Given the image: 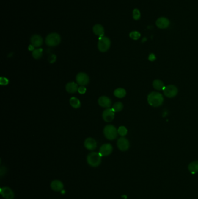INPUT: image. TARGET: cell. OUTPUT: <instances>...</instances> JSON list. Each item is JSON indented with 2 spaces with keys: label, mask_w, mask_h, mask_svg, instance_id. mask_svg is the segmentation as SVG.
I'll return each mask as SVG.
<instances>
[{
  "label": "cell",
  "mask_w": 198,
  "mask_h": 199,
  "mask_svg": "<svg viewBox=\"0 0 198 199\" xmlns=\"http://www.w3.org/2000/svg\"><path fill=\"white\" fill-rule=\"evenodd\" d=\"M164 98L162 94L158 92H152L148 96L149 104L154 107H158L162 105Z\"/></svg>",
  "instance_id": "6da1fadb"
},
{
  "label": "cell",
  "mask_w": 198,
  "mask_h": 199,
  "mask_svg": "<svg viewBox=\"0 0 198 199\" xmlns=\"http://www.w3.org/2000/svg\"><path fill=\"white\" fill-rule=\"evenodd\" d=\"M102 160V156L99 153L92 152L87 156V163L92 167L99 166Z\"/></svg>",
  "instance_id": "7a4b0ae2"
},
{
  "label": "cell",
  "mask_w": 198,
  "mask_h": 199,
  "mask_svg": "<svg viewBox=\"0 0 198 199\" xmlns=\"http://www.w3.org/2000/svg\"><path fill=\"white\" fill-rule=\"evenodd\" d=\"M103 134L105 137L110 140L115 139L117 137V130L112 125H108L103 129Z\"/></svg>",
  "instance_id": "3957f363"
},
{
  "label": "cell",
  "mask_w": 198,
  "mask_h": 199,
  "mask_svg": "<svg viewBox=\"0 0 198 199\" xmlns=\"http://www.w3.org/2000/svg\"><path fill=\"white\" fill-rule=\"evenodd\" d=\"M61 41V38L59 34L52 33L49 34L45 39V43L48 46L55 47L58 46Z\"/></svg>",
  "instance_id": "277c9868"
},
{
  "label": "cell",
  "mask_w": 198,
  "mask_h": 199,
  "mask_svg": "<svg viewBox=\"0 0 198 199\" xmlns=\"http://www.w3.org/2000/svg\"><path fill=\"white\" fill-rule=\"evenodd\" d=\"M111 40L107 37H100L99 38V41L98 43V50L102 52H106L111 47Z\"/></svg>",
  "instance_id": "5b68a950"
},
{
  "label": "cell",
  "mask_w": 198,
  "mask_h": 199,
  "mask_svg": "<svg viewBox=\"0 0 198 199\" xmlns=\"http://www.w3.org/2000/svg\"><path fill=\"white\" fill-rule=\"evenodd\" d=\"M178 91L177 88L174 85L167 86L163 90L164 94L169 98H173L175 97L177 94Z\"/></svg>",
  "instance_id": "8992f818"
},
{
  "label": "cell",
  "mask_w": 198,
  "mask_h": 199,
  "mask_svg": "<svg viewBox=\"0 0 198 199\" xmlns=\"http://www.w3.org/2000/svg\"><path fill=\"white\" fill-rule=\"evenodd\" d=\"M76 82L78 85H79L80 86H83L87 85L89 81L88 76L86 74L83 73V72H80L76 76Z\"/></svg>",
  "instance_id": "52a82bcc"
},
{
  "label": "cell",
  "mask_w": 198,
  "mask_h": 199,
  "mask_svg": "<svg viewBox=\"0 0 198 199\" xmlns=\"http://www.w3.org/2000/svg\"><path fill=\"white\" fill-rule=\"evenodd\" d=\"M114 111L112 108H108L102 113V118L106 122H111L114 118Z\"/></svg>",
  "instance_id": "ba28073f"
},
{
  "label": "cell",
  "mask_w": 198,
  "mask_h": 199,
  "mask_svg": "<svg viewBox=\"0 0 198 199\" xmlns=\"http://www.w3.org/2000/svg\"><path fill=\"white\" fill-rule=\"evenodd\" d=\"M117 146L119 149L122 151H127L130 147V143L128 140L124 137L119 139L117 142Z\"/></svg>",
  "instance_id": "9c48e42d"
},
{
  "label": "cell",
  "mask_w": 198,
  "mask_h": 199,
  "mask_svg": "<svg viewBox=\"0 0 198 199\" xmlns=\"http://www.w3.org/2000/svg\"><path fill=\"white\" fill-rule=\"evenodd\" d=\"M113 151V147L111 144L106 143L102 145L99 149V153L102 157L110 155Z\"/></svg>",
  "instance_id": "30bf717a"
},
{
  "label": "cell",
  "mask_w": 198,
  "mask_h": 199,
  "mask_svg": "<svg viewBox=\"0 0 198 199\" xmlns=\"http://www.w3.org/2000/svg\"><path fill=\"white\" fill-rule=\"evenodd\" d=\"M1 195L5 199H13L14 198V193L8 187H4L1 188L0 190Z\"/></svg>",
  "instance_id": "8fae6325"
},
{
  "label": "cell",
  "mask_w": 198,
  "mask_h": 199,
  "mask_svg": "<svg viewBox=\"0 0 198 199\" xmlns=\"http://www.w3.org/2000/svg\"><path fill=\"white\" fill-rule=\"evenodd\" d=\"M84 147L89 150H94L97 147V142L91 137L87 138L84 142Z\"/></svg>",
  "instance_id": "7c38bea8"
},
{
  "label": "cell",
  "mask_w": 198,
  "mask_h": 199,
  "mask_svg": "<svg viewBox=\"0 0 198 199\" xmlns=\"http://www.w3.org/2000/svg\"><path fill=\"white\" fill-rule=\"evenodd\" d=\"M98 104L103 108H109L111 105V100L106 96H101L98 100Z\"/></svg>",
  "instance_id": "4fadbf2b"
},
{
  "label": "cell",
  "mask_w": 198,
  "mask_h": 199,
  "mask_svg": "<svg viewBox=\"0 0 198 199\" xmlns=\"http://www.w3.org/2000/svg\"><path fill=\"white\" fill-rule=\"evenodd\" d=\"M31 44L34 47H39L43 44V38L40 35H35L32 36L30 39Z\"/></svg>",
  "instance_id": "5bb4252c"
},
{
  "label": "cell",
  "mask_w": 198,
  "mask_h": 199,
  "mask_svg": "<svg viewBox=\"0 0 198 199\" xmlns=\"http://www.w3.org/2000/svg\"><path fill=\"white\" fill-rule=\"evenodd\" d=\"M63 187V184L62 182L58 180H54L51 184V187L54 191H62Z\"/></svg>",
  "instance_id": "9a60e30c"
},
{
  "label": "cell",
  "mask_w": 198,
  "mask_h": 199,
  "mask_svg": "<svg viewBox=\"0 0 198 199\" xmlns=\"http://www.w3.org/2000/svg\"><path fill=\"white\" fill-rule=\"evenodd\" d=\"M156 24L158 27L161 29H165L169 26L170 22L167 18H160L156 21Z\"/></svg>",
  "instance_id": "2e32d148"
},
{
  "label": "cell",
  "mask_w": 198,
  "mask_h": 199,
  "mask_svg": "<svg viewBox=\"0 0 198 199\" xmlns=\"http://www.w3.org/2000/svg\"><path fill=\"white\" fill-rule=\"evenodd\" d=\"M78 84L74 83V82H69L66 85V90L69 93H74L78 91Z\"/></svg>",
  "instance_id": "e0dca14e"
},
{
  "label": "cell",
  "mask_w": 198,
  "mask_h": 199,
  "mask_svg": "<svg viewBox=\"0 0 198 199\" xmlns=\"http://www.w3.org/2000/svg\"><path fill=\"white\" fill-rule=\"evenodd\" d=\"M93 32L99 38L103 37L104 35V28L102 25H95L93 27Z\"/></svg>",
  "instance_id": "ac0fdd59"
},
{
  "label": "cell",
  "mask_w": 198,
  "mask_h": 199,
  "mask_svg": "<svg viewBox=\"0 0 198 199\" xmlns=\"http://www.w3.org/2000/svg\"><path fill=\"white\" fill-rule=\"evenodd\" d=\"M152 85H153V87H154V88L157 90H163L165 87L163 82L159 79L155 80L153 82Z\"/></svg>",
  "instance_id": "d6986e66"
},
{
  "label": "cell",
  "mask_w": 198,
  "mask_h": 199,
  "mask_svg": "<svg viewBox=\"0 0 198 199\" xmlns=\"http://www.w3.org/2000/svg\"><path fill=\"white\" fill-rule=\"evenodd\" d=\"M114 95L117 98H123L126 95V91L123 88H118L114 91Z\"/></svg>",
  "instance_id": "ffe728a7"
},
{
  "label": "cell",
  "mask_w": 198,
  "mask_h": 199,
  "mask_svg": "<svg viewBox=\"0 0 198 199\" xmlns=\"http://www.w3.org/2000/svg\"><path fill=\"white\" fill-rule=\"evenodd\" d=\"M69 102H70V105L75 109L79 108L81 106V102H80V100L78 99L77 98L74 97H73L70 99Z\"/></svg>",
  "instance_id": "44dd1931"
},
{
  "label": "cell",
  "mask_w": 198,
  "mask_h": 199,
  "mask_svg": "<svg viewBox=\"0 0 198 199\" xmlns=\"http://www.w3.org/2000/svg\"><path fill=\"white\" fill-rule=\"evenodd\" d=\"M188 169L192 174L198 172V161L192 162L188 165Z\"/></svg>",
  "instance_id": "7402d4cb"
},
{
  "label": "cell",
  "mask_w": 198,
  "mask_h": 199,
  "mask_svg": "<svg viewBox=\"0 0 198 199\" xmlns=\"http://www.w3.org/2000/svg\"><path fill=\"white\" fill-rule=\"evenodd\" d=\"M43 50L42 49H37L36 50H33L32 52L33 57L36 60L40 59L43 55Z\"/></svg>",
  "instance_id": "603a6c76"
},
{
  "label": "cell",
  "mask_w": 198,
  "mask_h": 199,
  "mask_svg": "<svg viewBox=\"0 0 198 199\" xmlns=\"http://www.w3.org/2000/svg\"><path fill=\"white\" fill-rule=\"evenodd\" d=\"M123 108V104L121 102H117L114 103L112 107V109L114 112H120Z\"/></svg>",
  "instance_id": "cb8c5ba5"
},
{
  "label": "cell",
  "mask_w": 198,
  "mask_h": 199,
  "mask_svg": "<svg viewBox=\"0 0 198 199\" xmlns=\"http://www.w3.org/2000/svg\"><path fill=\"white\" fill-rule=\"evenodd\" d=\"M117 132H118L119 135H120L121 136L123 137L127 134V129L125 126H121L117 129Z\"/></svg>",
  "instance_id": "d4e9b609"
},
{
  "label": "cell",
  "mask_w": 198,
  "mask_h": 199,
  "mask_svg": "<svg viewBox=\"0 0 198 199\" xmlns=\"http://www.w3.org/2000/svg\"><path fill=\"white\" fill-rule=\"evenodd\" d=\"M141 36V34L136 31L132 32L130 33V37L133 40H138Z\"/></svg>",
  "instance_id": "484cf974"
},
{
  "label": "cell",
  "mask_w": 198,
  "mask_h": 199,
  "mask_svg": "<svg viewBox=\"0 0 198 199\" xmlns=\"http://www.w3.org/2000/svg\"><path fill=\"white\" fill-rule=\"evenodd\" d=\"M141 14L140 12L138 9H134L133 11V18L135 20H138L140 18Z\"/></svg>",
  "instance_id": "4316f807"
},
{
  "label": "cell",
  "mask_w": 198,
  "mask_h": 199,
  "mask_svg": "<svg viewBox=\"0 0 198 199\" xmlns=\"http://www.w3.org/2000/svg\"><path fill=\"white\" fill-rule=\"evenodd\" d=\"M9 83V80L8 79L5 78V77H1L0 78V84L2 85V86H5V85H7Z\"/></svg>",
  "instance_id": "83f0119b"
},
{
  "label": "cell",
  "mask_w": 198,
  "mask_h": 199,
  "mask_svg": "<svg viewBox=\"0 0 198 199\" xmlns=\"http://www.w3.org/2000/svg\"><path fill=\"white\" fill-rule=\"evenodd\" d=\"M86 90H87L86 88L84 86H81L78 87V92L81 94H85L86 92Z\"/></svg>",
  "instance_id": "f1b7e54d"
},
{
  "label": "cell",
  "mask_w": 198,
  "mask_h": 199,
  "mask_svg": "<svg viewBox=\"0 0 198 199\" xmlns=\"http://www.w3.org/2000/svg\"><path fill=\"white\" fill-rule=\"evenodd\" d=\"M148 59L150 61H154L156 60V57H155V54H150L149 56Z\"/></svg>",
  "instance_id": "f546056e"
},
{
  "label": "cell",
  "mask_w": 198,
  "mask_h": 199,
  "mask_svg": "<svg viewBox=\"0 0 198 199\" xmlns=\"http://www.w3.org/2000/svg\"><path fill=\"white\" fill-rule=\"evenodd\" d=\"M0 173H1V176H2V175L4 174H5V173H6V171H7V169H5L4 171L3 170V167H2L1 168V170H0Z\"/></svg>",
  "instance_id": "4dcf8cb0"
},
{
  "label": "cell",
  "mask_w": 198,
  "mask_h": 199,
  "mask_svg": "<svg viewBox=\"0 0 198 199\" xmlns=\"http://www.w3.org/2000/svg\"><path fill=\"white\" fill-rule=\"evenodd\" d=\"M34 46H33V45H30V46H29V50H30V51H32V50H34Z\"/></svg>",
  "instance_id": "1f68e13d"
}]
</instances>
